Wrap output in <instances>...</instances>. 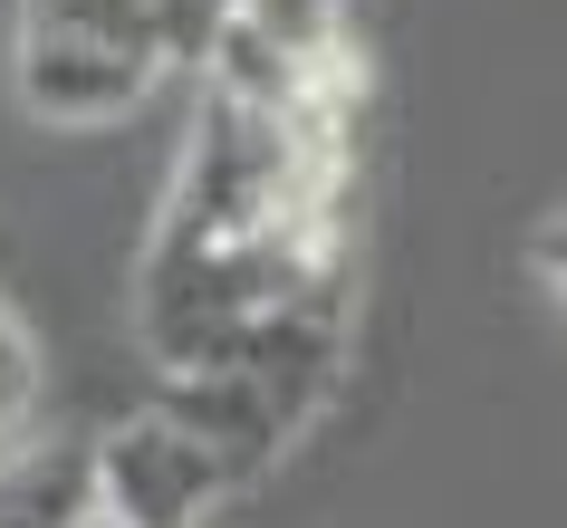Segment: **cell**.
Segmentation results:
<instances>
[{"label":"cell","instance_id":"cell-1","mask_svg":"<svg viewBox=\"0 0 567 528\" xmlns=\"http://www.w3.org/2000/svg\"><path fill=\"white\" fill-rule=\"evenodd\" d=\"M10 77L20 106L49 125H116L174 77V49L145 0H20Z\"/></svg>","mask_w":567,"mask_h":528},{"label":"cell","instance_id":"cell-2","mask_svg":"<svg viewBox=\"0 0 567 528\" xmlns=\"http://www.w3.org/2000/svg\"><path fill=\"white\" fill-rule=\"evenodd\" d=\"M96 499L116 528H203L231 499V470L183 433L174 413H125L96 433Z\"/></svg>","mask_w":567,"mask_h":528},{"label":"cell","instance_id":"cell-3","mask_svg":"<svg viewBox=\"0 0 567 528\" xmlns=\"http://www.w3.org/2000/svg\"><path fill=\"white\" fill-rule=\"evenodd\" d=\"M96 442H20L0 452V528H96Z\"/></svg>","mask_w":567,"mask_h":528},{"label":"cell","instance_id":"cell-4","mask_svg":"<svg viewBox=\"0 0 567 528\" xmlns=\"http://www.w3.org/2000/svg\"><path fill=\"white\" fill-rule=\"evenodd\" d=\"M30 394H39V337L20 327V308L0 298V433L30 413Z\"/></svg>","mask_w":567,"mask_h":528},{"label":"cell","instance_id":"cell-5","mask_svg":"<svg viewBox=\"0 0 567 528\" xmlns=\"http://www.w3.org/2000/svg\"><path fill=\"white\" fill-rule=\"evenodd\" d=\"M145 10H154V30H164V49H174V68L183 59L203 68V49H212V30H221L231 0H145Z\"/></svg>","mask_w":567,"mask_h":528},{"label":"cell","instance_id":"cell-6","mask_svg":"<svg viewBox=\"0 0 567 528\" xmlns=\"http://www.w3.org/2000/svg\"><path fill=\"white\" fill-rule=\"evenodd\" d=\"M529 260H538V279H548V298L567 308V203L538 221V240H529Z\"/></svg>","mask_w":567,"mask_h":528}]
</instances>
